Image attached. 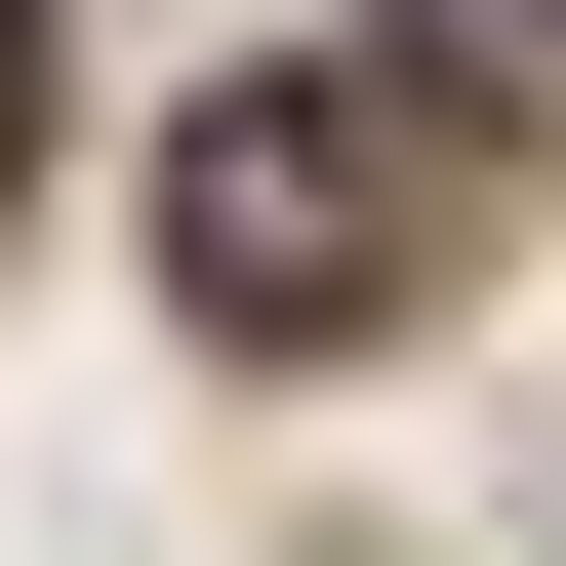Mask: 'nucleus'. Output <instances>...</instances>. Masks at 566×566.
Instances as JSON below:
<instances>
[{
    "instance_id": "nucleus-2",
    "label": "nucleus",
    "mask_w": 566,
    "mask_h": 566,
    "mask_svg": "<svg viewBox=\"0 0 566 566\" xmlns=\"http://www.w3.org/2000/svg\"><path fill=\"white\" fill-rule=\"evenodd\" d=\"M405 41H446V82H485V122H566V0H405Z\"/></svg>"
},
{
    "instance_id": "nucleus-3",
    "label": "nucleus",
    "mask_w": 566,
    "mask_h": 566,
    "mask_svg": "<svg viewBox=\"0 0 566 566\" xmlns=\"http://www.w3.org/2000/svg\"><path fill=\"white\" fill-rule=\"evenodd\" d=\"M0 163H41V0H0Z\"/></svg>"
},
{
    "instance_id": "nucleus-1",
    "label": "nucleus",
    "mask_w": 566,
    "mask_h": 566,
    "mask_svg": "<svg viewBox=\"0 0 566 566\" xmlns=\"http://www.w3.org/2000/svg\"><path fill=\"white\" fill-rule=\"evenodd\" d=\"M405 243H446V163H405L365 82H202V122H163V283H202V324H283V365L405 324Z\"/></svg>"
}]
</instances>
